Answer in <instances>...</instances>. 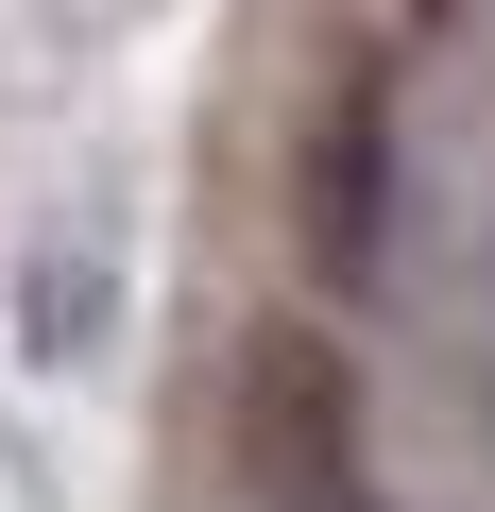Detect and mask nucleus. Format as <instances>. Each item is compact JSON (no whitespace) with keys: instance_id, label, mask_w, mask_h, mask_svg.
Returning <instances> with one entry per match:
<instances>
[{"instance_id":"nucleus-1","label":"nucleus","mask_w":495,"mask_h":512,"mask_svg":"<svg viewBox=\"0 0 495 512\" xmlns=\"http://www.w3.org/2000/svg\"><path fill=\"white\" fill-rule=\"evenodd\" d=\"M257 427H274V478H291V495H342V427H325V376H308V359L257 376Z\"/></svg>"}]
</instances>
